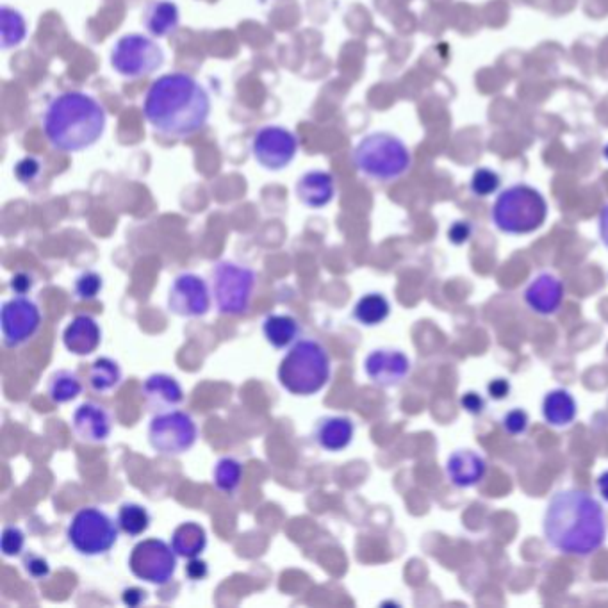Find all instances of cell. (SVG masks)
I'll use <instances>...</instances> for the list:
<instances>
[{"instance_id":"ee69618b","label":"cell","mask_w":608,"mask_h":608,"mask_svg":"<svg viewBox=\"0 0 608 608\" xmlns=\"http://www.w3.org/2000/svg\"><path fill=\"white\" fill-rule=\"evenodd\" d=\"M489 395L493 396L494 400H503L510 393V384L505 378H496L489 386H487Z\"/></svg>"},{"instance_id":"ac0fdd59","label":"cell","mask_w":608,"mask_h":608,"mask_svg":"<svg viewBox=\"0 0 608 608\" xmlns=\"http://www.w3.org/2000/svg\"><path fill=\"white\" fill-rule=\"evenodd\" d=\"M102 343V329L90 314H79L63 330V345L77 357H86L97 352Z\"/></svg>"},{"instance_id":"52a82bcc","label":"cell","mask_w":608,"mask_h":608,"mask_svg":"<svg viewBox=\"0 0 608 608\" xmlns=\"http://www.w3.org/2000/svg\"><path fill=\"white\" fill-rule=\"evenodd\" d=\"M120 532L118 523L104 510L83 507L75 512L66 528V539L79 555L95 559L115 548Z\"/></svg>"},{"instance_id":"8992f818","label":"cell","mask_w":608,"mask_h":608,"mask_svg":"<svg viewBox=\"0 0 608 608\" xmlns=\"http://www.w3.org/2000/svg\"><path fill=\"white\" fill-rule=\"evenodd\" d=\"M493 223L510 236H526L539 231L548 218V202L539 189L514 184L503 189L491 211Z\"/></svg>"},{"instance_id":"7dc6e473","label":"cell","mask_w":608,"mask_h":608,"mask_svg":"<svg viewBox=\"0 0 608 608\" xmlns=\"http://www.w3.org/2000/svg\"><path fill=\"white\" fill-rule=\"evenodd\" d=\"M603 157H605V161H608V143L603 147Z\"/></svg>"},{"instance_id":"f546056e","label":"cell","mask_w":608,"mask_h":608,"mask_svg":"<svg viewBox=\"0 0 608 608\" xmlns=\"http://www.w3.org/2000/svg\"><path fill=\"white\" fill-rule=\"evenodd\" d=\"M0 34H2V49H15L27 38V20L15 8L2 6L0 8Z\"/></svg>"},{"instance_id":"60d3db41","label":"cell","mask_w":608,"mask_h":608,"mask_svg":"<svg viewBox=\"0 0 608 608\" xmlns=\"http://www.w3.org/2000/svg\"><path fill=\"white\" fill-rule=\"evenodd\" d=\"M207 575H209V566H207L206 560H202L200 557L189 559L186 576L191 582H202V580H206Z\"/></svg>"},{"instance_id":"7bdbcfd3","label":"cell","mask_w":608,"mask_h":608,"mask_svg":"<svg viewBox=\"0 0 608 608\" xmlns=\"http://www.w3.org/2000/svg\"><path fill=\"white\" fill-rule=\"evenodd\" d=\"M462 407L471 414H480L485 409V400L477 393H466L461 398Z\"/></svg>"},{"instance_id":"4fadbf2b","label":"cell","mask_w":608,"mask_h":608,"mask_svg":"<svg viewBox=\"0 0 608 608\" xmlns=\"http://www.w3.org/2000/svg\"><path fill=\"white\" fill-rule=\"evenodd\" d=\"M42 325V311L31 298L15 296L2 304L0 329L2 341L8 348H20L33 341Z\"/></svg>"},{"instance_id":"44dd1931","label":"cell","mask_w":608,"mask_h":608,"mask_svg":"<svg viewBox=\"0 0 608 608\" xmlns=\"http://www.w3.org/2000/svg\"><path fill=\"white\" fill-rule=\"evenodd\" d=\"M355 436L354 421L346 416L321 418L314 428V441L323 452L339 453L346 450Z\"/></svg>"},{"instance_id":"7c38bea8","label":"cell","mask_w":608,"mask_h":608,"mask_svg":"<svg viewBox=\"0 0 608 608\" xmlns=\"http://www.w3.org/2000/svg\"><path fill=\"white\" fill-rule=\"evenodd\" d=\"M177 553L163 539H145L136 544L129 557V569L138 580L152 585H168L177 571Z\"/></svg>"},{"instance_id":"e0dca14e","label":"cell","mask_w":608,"mask_h":608,"mask_svg":"<svg viewBox=\"0 0 608 608\" xmlns=\"http://www.w3.org/2000/svg\"><path fill=\"white\" fill-rule=\"evenodd\" d=\"M295 193L305 207L323 209L336 198V177L327 170H309L296 181Z\"/></svg>"},{"instance_id":"1f68e13d","label":"cell","mask_w":608,"mask_h":608,"mask_svg":"<svg viewBox=\"0 0 608 608\" xmlns=\"http://www.w3.org/2000/svg\"><path fill=\"white\" fill-rule=\"evenodd\" d=\"M243 480V464L232 459L223 457L216 462L213 469V482L220 493L232 494L238 491L239 485Z\"/></svg>"},{"instance_id":"74e56055","label":"cell","mask_w":608,"mask_h":608,"mask_svg":"<svg viewBox=\"0 0 608 608\" xmlns=\"http://www.w3.org/2000/svg\"><path fill=\"white\" fill-rule=\"evenodd\" d=\"M503 427L509 432L510 436L525 434L526 428H528V414L525 411H521V409L510 411L503 418Z\"/></svg>"},{"instance_id":"5bb4252c","label":"cell","mask_w":608,"mask_h":608,"mask_svg":"<svg viewBox=\"0 0 608 608\" xmlns=\"http://www.w3.org/2000/svg\"><path fill=\"white\" fill-rule=\"evenodd\" d=\"M168 309L181 318H202L211 309V291L197 273H181L168 291Z\"/></svg>"},{"instance_id":"8d00e7d4","label":"cell","mask_w":608,"mask_h":608,"mask_svg":"<svg viewBox=\"0 0 608 608\" xmlns=\"http://www.w3.org/2000/svg\"><path fill=\"white\" fill-rule=\"evenodd\" d=\"M24 571L34 580H45L50 575L49 560L43 559L42 555H36L33 551H29L24 557Z\"/></svg>"},{"instance_id":"ba28073f","label":"cell","mask_w":608,"mask_h":608,"mask_svg":"<svg viewBox=\"0 0 608 608\" xmlns=\"http://www.w3.org/2000/svg\"><path fill=\"white\" fill-rule=\"evenodd\" d=\"M213 296L218 313L223 316H243L250 309L257 273L248 266L232 261H220L213 266Z\"/></svg>"},{"instance_id":"6da1fadb","label":"cell","mask_w":608,"mask_h":608,"mask_svg":"<svg viewBox=\"0 0 608 608\" xmlns=\"http://www.w3.org/2000/svg\"><path fill=\"white\" fill-rule=\"evenodd\" d=\"M211 109V95L204 84L184 72L157 77L143 100V115L150 127L172 140L189 138L202 131Z\"/></svg>"},{"instance_id":"f1b7e54d","label":"cell","mask_w":608,"mask_h":608,"mask_svg":"<svg viewBox=\"0 0 608 608\" xmlns=\"http://www.w3.org/2000/svg\"><path fill=\"white\" fill-rule=\"evenodd\" d=\"M83 382L77 377V373L68 370H59L52 373L49 378L47 393L49 398L58 405L74 402L75 398L83 395Z\"/></svg>"},{"instance_id":"d590c367","label":"cell","mask_w":608,"mask_h":608,"mask_svg":"<svg viewBox=\"0 0 608 608\" xmlns=\"http://www.w3.org/2000/svg\"><path fill=\"white\" fill-rule=\"evenodd\" d=\"M40 173H42V163L36 157H24L15 166L18 182H22L25 186H31L40 177Z\"/></svg>"},{"instance_id":"83f0119b","label":"cell","mask_w":608,"mask_h":608,"mask_svg":"<svg viewBox=\"0 0 608 608\" xmlns=\"http://www.w3.org/2000/svg\"><path fill=\"white\" fill-rule=\"evenodd\" d=\"M391 314V304L386 296L380 293H368L361 296L354 305L352 316L362 327H377L382 325Z\"/></svg>"},{"instance_id":"e575fe53","label":"cell","mask_w":608,"mask_h":608,"mask_svg":"<svg viewBox=\"0 0 608 608\" xmlns=\"http://www.w3.org/2000/svg\"><path fill=\"white\" fill-rule=\"evenodd\" d=\"M25 548V534L22 528L15 525L4 526L2 539H0V550L4 557H20Z\"/></svg>"},{"instance_id":"4316f807","label":"cell","mask_w":608,"mask_h":608,"mask_svg":"<svg viewBox=\"0 0 608 608\" xmlns=\"http://www.w3.org/2000/svg\"><path fill=\"white\" fill-rule=\"evenodd\" d=\"M122 377H124V373H122V368H120L118 362L109 359V357H99L90 366L88 384H90L93 393L107 395L122 384Z\"/></svg>"},{"instance_id":"9c48e42d","label":"cell","mask_w":608,"mask_h":608,"mask_svg":"<svg viewBox=\"0 0 608 608\" xmlns=\"http://www.w3.org/2000/svg\"><path fill=\"white\" fill-rule=\"evenodd\" d=\"M111 66L125 79H141L161 70L165 65V50L145 34H124L111 49Z\"/></svg>"},{"instance_id":"bcb514c9","label":"cell","mask_w":608,"mask_h":608,"mask_svg":"<svg viewBox=\"0 0 608 608\" xmlns=\"http://www.w3.org/2000/svg\"><path fill=\"white\" fill-rule=\"evenodd\" d=\"M598 491H600L601 498L608 502V471L601 473L600 478H598Z\"/></svg>"},{"instance_id":"d4e9b609","label":"cell","mask_w":608,"mask_h":608,"mask_svg":"<svg viewBox=\"0 0 608 608\" xmlns=\"http://www.w3.org/2000/svg\"><path fill=\"white\" fill-rule=\"evenodd\" d=\"M172 548L182 559L200 557L207 548V534L204 526L195 521L182 523L173 530Z\"/></svg>"},{"instance_id":"603a6c76","label":"cell","mask_w":608,"mask_h":608,"mask_svg":"<svg viewBox=\"0 0 608 608\" xmlns=\"http://www.w3.org/2000/svg\"><path fill=\"white\" fill-rule=\"evenodd\" d=\"M143 25L150 36L168 38L181 25V11L173 0H154L143 13Z\"/></svg>"},{"instance_id":"30bf717a","label":"cell","mask_w":608,"mask_h":608,"mask_svg":"<svg viewBox=\"0 0 608 608\" xmlns=\"http://www.w3.org/2000/svg\"><path fill=\"white\" fill-rule=\"evenodd\" d=\"M197 439V423L188 412H159L148 425V443L154 452L165 457L188 453L197 444Z\"/></svg>"},{"instance_id":"5b68a950","label":"cell","mask_w":608,"mask_h":608,"mask_svg":"<svg viewBox=\"0 0 608 608\" xmlns=\"http://www.w3.org/2000/svg\"><path fill=\"white\" fill-rule=\"evenodd\" d=\"M355 168L371 181H398L411 170L412 154L402 138L391 132H371L352 150Z\"/></svg>"},{"instance_id":"f6af8a7d","label":"cell","mask_w":608,"mask_h":608,"mask_svg":"<svg viewBox=\"0 0 608 608\" xmlns=\"http://www.w3.org/2000/svg\"><path fill=\"white\" fill-rule=\"evenodd\" d=\"M600 238L603 241V245L608 248V204L603 207V211L600 214Z\"/></svg>"},{"instance_id":"9a60e30c","label":"cell","mask_w":608,"mask_h":608,"mask_svg":"<svg viewBox=\"0 0 608 608\" xmlns=\"http://www.w3.org/2000/svg\"><path fill=\"white\" fill-rule=\"evenodd\" d=\"M364 371L375 386L396 387L411 373V361L400 350H373L364 361Z\"/></svg>"},{"instance_id":"7402d4cb","label":"cell","mask_w":608,"mask_h":608,"mask_svg":"<svg viewBox=\"0 0 608 608\" xmlns=\"http://www.w3.org/2000/svg\"><path fill=\"white\" fill-rule=\"evenodd\" d=\"M485 471H487V466H485L484 459L471 450L453 453L446 464V475L450 478V482L462 489L482 482Z\"/></svg>"},{"instance_id":"d6a6232c","label":"cell","mask_w":608,"mask_h":608,"mask_svg":"<svg viewBox=\"0 0 608 608\" xmlns=\"http://www.w3.org/2000/svg\"><path fill=\"white\" fill-rule=\"evenodd\" d=\"M102 289H104V279H102V275L93 272V270H86V272L81 273V275H77V279H75V300H79V302H90V300H95V298L102 293Z\"/></svg>"},{"instance_id":"ffe728a7","label":"cell","mask_w":608,"mask_h":608,"mask_svg":"<svg viewBox=\"0 0 608 608\" xmlns=\"http://www.w3.org/2000/svg\"><path fill=\"white\" fill-rule=\"evenodd\" d=\"M564 300V286L557 277L543 273L526 288L525 302L532 311L543 316L557 313Z\"/></svg>"},{"instance_id":"836d02e7","label":"cell","mask_w":608,"mask_h":608,"mask_svg":"<svg viewBox=\"0 0 608 608\" xmlns=\"http://www.w3.org/2000/svg\"><path fill=\"white\" fill-rule=\"evenodd\" d=\"M500 186H502V177L491 168H477L469 181L471 193L477 197H491Z\"/></svg>"},{"instance_id":"b9f144b4","label":"cell","mask_w":608,"mask_h":608,"mask_svg":"<svg viewBox=\"0 0 608 608\" xmlns=\"http://www.w3.org/2000/svg\"><path fill=\"white\" fill-rule=\"evenodd\" d=\"M147 592L140 589V587H127L122 591V601L127 607H140L145 601H147Z\"/></svg>"},{"instance_id":"277c9868","label":"cell","mask_w":608,"mask_h":608,"mask_svg":"<svg viewBox=\"0 0 608 608\" xmlns=\"http://www.w3.org/2000/svg\"><path fill=\"white\" fill-rule=\"evenodd\" d=\"M277 378L289 395H318L332 378V359L327 348L316 339L296 341L282 357Z\"/></svg>"},{"instance_id":"3957f363","label":"cell","mask_w":608,"mask_h":608,"mask_svg":"<svg viewBox=\"0 0 608 608\" xmlns=\"http://www.w3.org/2000/svg\"><path fill=\"white\" fill-rule=\"evenodd\" d=\"M106 127V107L84 91L59 93L43 113L45 138L50 147L65 154L93 147L104 136Z\"/></svg>"},{"instance_id":"2e32d148","label":"cell","mask_w":608,"mask_h":608,"mask_svg":"<svg viewBox=\"0 0 608 608\" xmlns=\"http://www.w3.org/2000/svg\"><path fill=\"white\" fill-rule=\"evenodd\" d=\"M72 427L75 436L83 443L102 444L106 443L113 432V420L111 414L99 403L84 402L75 409L72 416Z\"/></svg>"},{"instance_id":"4dcf8cb0","label":"cell","mask_w":608,"mask_h":608,"mask_svg":"<svg viewBox=\"0 0 608 608\" xmlns=\"http://www.w3.org/2000/svg\"><path fill=\"white\" fill-rule=\"evenodd\" d=\"M116 523L125 535L140 537L150 528L152 516H150L147 507H143L140 503L127 502L120 505Z\"/></svg>"},{"instance_id":"8fae6325","label":"cell","mask_w":608,"mask_h":608,"mask_svg":"<svg viewBox=\"0 0 608 608\" xmlns=\"http://www.w3.org/2000/svg\"><path fill=\"white\" fill-rule=\"evenodd\" d=\"M298 148V136L284 125H263L250 140L255 163L268 172H280L288 168L295 161Z\"/></svg>"},{"instance_id":"484cf974","label":"cell","mask_w":608,"mask_h":608,"mask_svg":"<svg viewBox=\"0 0 608 608\" xmlns=\"http://www.w3.org/2000/svg\"><path fill=\"white\" fill-rule=\"evenodd\" d=\"M575 398L564 389H555L544 396L543 416L551 427H567L576 418Z\"/></svg>"},{"instance_id":"ab89813d","label":"cell","mask_w":608,"mask_h":608,"mask_svg":"<svg viewBox=\"0 0 608 608\" xmlns=\"http://www.w3.org/2000/svg\"><path fill=\"white\" fill-rule=\"evenodd\" d=\"M471 236H473V225L466 220H459L448 229V239L452 241L453 245H464V243H468Z\"/></svg>"},{"instance_id":"d6986e66","label":"cell","mask_w":608,"mask_h":608,"mask_svg":"<svg viewBox=\"0 0 608 608\" xmlns=\"http://www.w3.org/2000/svg\"><path fill=\"white\" fill-rule=\"evenodd\" d=\"M141 391L152 411H172L184 402V389L179 380L166 373H154L147 377Z\"/></svg>"},{"instance_id":"7a4b0ae2","label":"cell","mask_w":608,"mask_h":608,"mask_svg":"<svg viewBox=\"0 0 608 608\" xmlns=\"http://www.w3.org/2000/svg\"><path fill=\"white\" fill-rule=\"evenodd\" d=\"M543 532L551 548L587 557L600 550L607 537V519L591 494L566 489L553 494L543 518Z\"/></svg>"},{"instance_id":"cb8c5ba5","label":"cell","mask_w":608,"mask_h":608,"mask_svg":"<svg viewBox=\"0 0 608 608\" xmlns=\"http://www.w3.org/2000/svg\"><path fill=\"white\" fill-rule=\"evenodd\" d=\"M302 334V327L291 314H270L263 321V336L268 345L284 350L296 343Z\"/></svg>"},{"instance_id":"f35d334b","label":"cell","mask_w":608,"mask_h":608,"mask_svg":"<svg viewBox=\"0 0 608 608\" xmlns=\"http://www.w3.org/2000/svg\"><path fill=\"white\" fill-rule=\"evenodd\" d=\"M34 284H36V280H34L33 273L17 272L9 280V289L17 296H25L33 291Z\"/></svg>"}]
</instances>
